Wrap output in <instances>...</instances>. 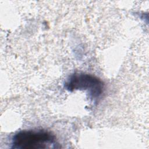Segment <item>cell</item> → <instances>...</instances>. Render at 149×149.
Wrapping results in <instances>:
<instances>
[{
  "mask_svg": "<svg viewBox=\"0 0 149 149\" xmlns=\"http://www.w3.org/2000/svg\"><path fill=\"white\" fill-rule=\"evenodd\" d=\"M56 144L55 135L43 129L21 130L12 139V148L16 149L51 148Z\"/></svg>",
  "mask_w": 149,
  "mask_h": 149,
  "instance_id": "6da1fadb",
  "label": "cell"
},
{
  "mask_svg": "<svg viewBox=\"0 0 149 149\" xmlns=\"http://www.w3.org/2000/svg\"><path fill=\"white\" fill-rule=\"evenodd\" d=\"M65 88L69 91L85 90L93 101L96 100L102 94L103 82L98 77L85 73H75L71 74L65 83Z\"/></svg>",
  "mask_w": 149,
  "mask_h": 149,
  "instance_id": "7a4b0ae2",
  "label": "cell"
}]
</instances>
